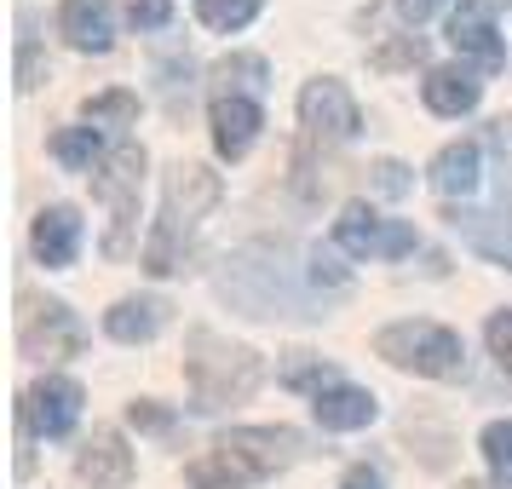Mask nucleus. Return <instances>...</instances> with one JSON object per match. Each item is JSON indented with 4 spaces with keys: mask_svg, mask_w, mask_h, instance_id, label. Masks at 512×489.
<instances>
[{
    "mask_svg": "<svg viewBox=\"0 0 512 489\" xmlns=\"http://www.w3.org/2000/svg\"><path fill=\"white\" fill-rule=\"evenodd\" d=\"M305 438L294 426H236L225 438H213V449L202 461L185 466L190 489H248L259 478H271L282 466L300 461Z\"/></svg>",
    "mask_w": 512,
    "mask_h": 489,
    "instance_id": "f257e3e1",
    "label": "nucleus"
},
{
    "mask_svg": "<svg viewBox=\"0 0 512 489\" xmlns=\"http://www.w3.org/2000/svg\"><path fill=\"white\" fill-rule=\"evenodd\" d=\"M185 380H190L196 409L213 415V409H225V403L254 397L259 380H265V363H259V351L236 346V340L213 334V328H190V340H185Z\"/></svg>",
    "mask_w": 512,
    "mask_h": 489,
    "instance_id": "f03ea898",
    "label": "nucleus"
},
{
    "mask_svg": "<svg viewBox=\"0 0 512 489\" xmlns=\"http://www.w3.org/2000/svg\"><path fill=\"white\" fill-rule=\"evenodd\" d=\"M374 357H386L392 369L426 374V380H461L466 374V346L455 328L443 323H392L374 334Z\"/></svg>",
    "mask_w": 512,
    "mask_h": 489,
    "instance_id": "7ed1b4c3",
    "label": "nucleus"
},
{
    "mask_svg": "<svg viewBox=\"0 0 512 489\" xmlns=\"http://www.w3.org/2000/svg\"><path fill=\"white\" fill-rule=\"evenodd\" d=\"M93 196L110 208L104 254H110V259L133 254V231H139V196H144V150H139V144H116V150H110V162L93 173Z\"/></svg>",
    "mask_w": 512,
    "mask_h": 489,
    "instance_id": "20e7f679",
    "label": "nucleus"
},
{
    "mask_svg": "<svg viewBox=\"0 0 512 489\" xmlns=\"http://www.w3.org/2000/svg\"><path fill=\"white\" fill-rule=\"evenodd\" d=\"M300 127H305V144H351L363 133V110H357V98L346 93V81H334V75H317V81H305L300 87Z\"/></svg>",
    "mask_w": 512,
    "mask_h": 489,
    "instance_id": "39448f33",
    "label": "nucleus"
},
{
    "mask_svg": "<svg viewBox=\"0 0 512 489\" xmlns=\"http://www.w3.org/2000/svg\"><path fill=\"white\" fill-rule=\"evenodd\" d=\"M18 346L24 357H41V363H58V357H75L81 351V323L64 300H47V294H18Z\"/></svg>",
    "mask_w": 512,
    "mask_h": 489,
    "instance_id": "423d86ee",
    "label": "nucleus"
},
{
    "mask_svg": "<svg viewBox=\"0 0 512 489\" xmlns=\"http://www.w3.org/2000/svg\"><path fill=\"white\" fill-rule=\"evenodd\" d=\"M415 225H403V219H380L374 208L363 202H351L340 219H334V248L351 259H403L415 254Z\"/></svg>",
    "mask_w": 512,
    "mask_h": 489,
    "instance_id": "0eeeda50",
    "label": "nucleus"
},
{
    "mask_svg": "<svg viewBox=\"0 0 512 489\" xmlns=\"http://www.w3.org/2000/svg\"><path fill=\"white\" fill-rule=\"evenodd\" d=\"M18 420H24L29 432H41V438H70L75 420H81V386H75L70 374L35 380V386L18 397Z\"/></svg>",
    "mask_w": 512,
    "mask_h": 489,
    "instance_id": "6e6552de",
    "label": "nucleus"
},
{
    "mask_svg": "<svg viewBox=\"0 0 512 489\" xmlns=\"http://www.w3.org/2000/svg\"><path fill=\"white\" fill-rule=\"evenodd\" d=\"M75 478H81L87 489H127V478H133V449L121 443L116 426H98L93 438L81 443Z\"/></svg>",
    "mask_w": 512,
    "mask_h": 489,
    "instance_id": "1a4fd4ad",
    "label": "nucleus"
},
{
    "mask_svg": "<svg viewBox=\"0 0 512 489\" xmlns=\"http://www.w3.org/2000/svg\"><path fill=\"white\" fill-rule=\"evenodd\" d=\"M219 196H225V185L202 162H179L167 173V213L185 219V225H202V213L219 208Z\"/></svg>",
    "mask_w": 512,
    "mask_h": 489,
    "instance_id": "9d476101",
    "label": "nucleus"
},
{
    "mask_svg": "<svg viewBox=\"0 0 512 489\" xmlns=\"http://www.w3.org/2000/svg\"><path fill=\"white\" fill-rule=\"evenodd\" d=\"M208 121H213V150H219L225 162H242V156L254 150L259 127H265L254 98H213Z\"/></svg>",
    "mask_w": 512,
    "mask_h": 489,
    "instance_id": "9b49d317",
    "label": "nucleus"
},
{
    "mask_svg": "<svg viewBox=\"0 0 512 489\" xmlns=\"http://www.w3.org/2000/svg\"><path fill=\"white\" fill-rule=\"evenodd\" d=\"M29 242H35V259H41L47 271L75 265V254H81V213L64 208V202L41 208V213H35V231H29Z\"/></svg>",
    "mask_w": 512,
    "mask_h": 489,
    "instance_id": "f8f14e48",
    "label": "nucleus"
},
{
    "mask_svg": "<svg viewBox=\"0 0 512 489\" xmlns=\"http://www.w3.org/2000/svg\"><path fill=\"white\" fill-rule=\"evenodd\" d=\"M449 41H455V52L478 58L484 70H495V64L507 58V41H501V29H495V18H489V6H478V0H461V6H455Z\"/></svg>",
    "mask_w": 512,
    "mask_h": 489,
    "instance_id": "ddd939ff",
    "label": "nucleus"
},
{
    "mask_svg": "<svg viewBox=\"0 0 512 489\" xmlns=\"http://www.w3.org/2000/svg\"><path fill=\"white\" fill-rule=\"evenodd\" d=\"M420 98H426L432 116H466V110H478L484 81L466 70V64H438V70H426V81H420Z\"/></svg>",
    "mask_w": 512,
    "mask_h": 489,
    "instance_id": "4468645a",
    "label": "nucleus"
},
{
    "mask_svg": "<svg viewBox=\"0 0 512 489\" xmlns=\"http://www.w3.org/2000/svg\"><path fill=\"white\" fill-rule=\"evenodd\" d=\"M58 35L75 52H110L116 24H110V0H64L58 6Z\"/></svg>",
    "mask_w": 512,
    "mask_h": 489,
    "instance_id": "2eb2a0df",
    "label": "nucleus"
},
{
    "mask_svg": "<svg viewBox=\"0 0 512 489\" xmlns=\"http://www.w3.org/2000/svg\"><path fill=\"white\" fill-rule=\"evenodd\" d=\"M311 415H317V426L323 432H363L374 415H380V403H374V392H363V386H328V392L311 397Z\"/></svg>",
    "mask_w": 512,
    "mask_h": 489,
    "instance_id": "dca6fc26",
    "label": "nucleus"
},
{
    "mask_svg": "<svg viewBox=\"0 0 512 489\" xmlns=\"http://www.w3.org/2000/svg\"><path fill=\"white\" fill-rule=\"evenodd\" d=\"M167 323V305L162 300H116L104 311V334L121 340V346H144V340H156Z\"/></svg>",
    "mask_w": 512,
    "mask_h": 489,
    "instance_id": "f3484780",
    "label": "nucleus"
},
{
    "mask_svg": "<svg viewBox=\"0 0 512 489\" xmlns=\"http://www.w3.org/2000/svg\"><path fill=\"white\" fill-rule=\"evenodd\" d=\"M190 231H196V225H185V219H173V213L162 208L156 231H150V242H144V271H150V277H173V271L185 265Z\"/></svg>",
    "mask_w": 512,
    "mask_h": 489,
    "instance_id": "a211bd4d",
    "label": "nucleus"
},
{
    "mask_svg": "<svg viewBox=\"0 0 512 489\" xmlns=\"http://www.w3.org/2000/svg\"><path fill=\"white\" fill-rule=\"evenodd\" d=\"M52 156L58 167H70V173H98V167L110 162V150H104V127H58L52 133Z\"/></svg>",
    "mask_w": 512,
    "mask_h": 489,
    "instance_id": "6ab92c4d",
    "label": "nucleus"
},
{
    "mask_svg": "<svg viewBox=\"0 0 512 489\" xmlns=\"http://www.w3.org/2000/svg\"><path fill=\"white\" fill-rule=\"evenodd\" d=\"M432 190L438 196H472L478 190V144L472 139L443 144L438 162H432Z\"/></svg>",
    "mask_w": 512,
    "mask_h": 489,
    "instance_id": "aec40b11",
    "label": "nucleus"
},
{
    "mask_svg": "<svg viewBox=\"0 0 512 489\" xmlns=\"http://www.w3.org/2000/svg\"><path fill=\"white\" fill-rule=\"evenodd\" d=\"M265 58H254V52H236V58H225L219 70H213V81H219V93L213 98H254L259 87H265Z\"/></svg>",
    "mask_w": 512,
    "mask_h": 489,
    "instance_id": "412c9836",
    "label": "nucleus"
},
{
    "mask_svg": "<svg viewBox=\"0 0 512 489\" xmlns=\"http://www.w3.org/2000/svg\"><path fill=\"white\" fill-rule=\"evenodd\" d=\"M259 6L265 0H196V18L219 35H236V29H248L259 18Z\"/></svg>",
    "mask_w": 512,
    "mask_h": 489,
    "instance_id": "4be33fe9",
    "label": "nucleus"
},
{
    "mask_svg": "<svg viewBox=\"0 0 512 489\" xmlns=\"http://www.w3.org/2000/svg\"><path fill=\"white\" fill-rule=\"evenodd\" d=\"M478 449H484L495 489H512V420H489L484 438H478Z\"/></svg>",
    "mask_w": 512,
    "mask_h": 489,
    "instance_id": "5701e85b",
    "label": "nucleus"
},
{
    "mask_svg": "<svg viewBox=\"0 0 512 489\" xmlns=\"http://www.w3.org/2000/svg\"><path fill=\"white\" fill-rule=\"evenodd\" d=\"M282 386H294V392H328V386H340V374L328 369L323 357H311V351H294L288 357V369H282Z\"/></svg>",
    "mask_w": 512,
    "mask_h": 489,
    "instance_id": "b1692460",
    "label": "nucleus"
},
{
    "mask_svg": "<svg viewBox=\"0 0 512 489\" xmlns=\"http://www.w3.org/2000/svg\"><path fill=\"white\" fill-rule=\"evenodd\" d=\"M133 116H139V98H133V93L87 98V121H93V127H104V121H110V127H127Z\"/></svg>",
    "mask_w": 512,
    "mask_h": 489,
    "instance_id": "393cba45",
    "label": "nucleus"
},
{
    "mask_svg": "<svg viewBox=\"0 0 512 489\" xmlns=\"http://www.w3.org/2000/svg\"><path fill=\"white\" fill-rule=\"evenodd\" d=\"M420 58H426V41H420V35H403V41H392V47H380L369 58L374 70H403V64H420Z\"/></svg>",
    "mask_w": 512,
    "mask_h": 489,
    "instance_id": "a878e982",
    "label": "nucleus"
},
{
    "mask_svg": "<svg viewBox=\"0 0 512 489\" xmlns=\"http://www.w3.org/2000/svg\"><path fill=\"white\" fill-rule=\"evenodd\" d=\"M369 173H374V190H380V196H392V202H397V196H409V185H415V173H409L403 162H392V156H386V162H374Z\"/></svg>",
    "mask_w": 512,
    "mask_h": 489,
    "instance_id": "bb28decb",
    "label": "nucleus"
},
{
    "mask_svg": "<svg viewBox=\"0 0 512 489\" xmlns=\"http://www.w3.org/2000/svg\"><path fill=\"white\" fill-rule=\"evenodd\" d=\"M484 340H489V351H495V363L512 374V311H495V317H489Z\"/></svg>",
    "mask_w": 512,
    "mask_h": 489,
    "instance_id": "cd10ccee",
    "label": "nucleus"
},
{
    "mask_svg": "<svg viewBox=\"0 0 512 489\" xmlns=\"http://www.w3.org/2000/svg\"><path fill=\"white\" fill-rule=\"evenodd\" d=\"M311 282H317V288H346L351 271H346L334 254H328V248H311Z\"/></svg>",
    "mask_w": 512,
    "mask_h": 489,
    "instance_id": "c85d7f7f",
    "label": "nucleus"
},
{
    "mask_svg": "<svg viewBox=\"0 0 512 489\" xmlns=\"http://www.w3.org/2000/svg\"><path fill=\"white\" fill-rule=\"evenodd\" d=\"M127 420H133L139 432H173V415H167L162 403H150V397H139V403H127Z\"/></svg>",
    "mask_w": 512,
    "mask_h": 489,
    "instance_id": "c756f323",
    "label": "nucleus"
},
{
    "mask_svg": "<svg viewBox=\"0 0 512 489\" xmlns=\"http://www.w3.org/2000/svg\"><path fill=\"white\" fill-rule=\"evenodd\" d=\"M127 18L139 29H162L173 18V0H127Z\"/></svg>",
    "mask_w": 512,
    "mask_h": 489,
    "instance_id": "7c9ffc66",
    "label": "nucleus"
},
{
    "mask_svg": "<svg viewBox=\"0 0 512 489\" xmlns=\"http://www.w3.org/2000/svg\"><path fill=\"white\" fill-rule=\"evenodd\" d=\"M443 0H397V12H403V24H426L432 12H438Z\"/></svg>",
    "mask_w": 512,
    "mask_h": 489,
    "instance_id": "2f4dec72",
    "label": "nucleus"
},
{
    "mask_svg": "<svg viewBox=\"0 0 512 489\" xmlns=\"http://www.w3.org/2000/svg\"><path fill=\"white\" fill-rule=\"evenodd\" d=\"M41 81V58H35V47L24 41V52H18V87H35Z\"/></svg>",
    "mask_w": 512,
    "mask_h": 489,
    "instance_id": "473e14b6",
    "label": "nucleus"
},
{
    "mask_svg": "<svg viewBox=\"0 0 512 489\" xmlns=\"http://www.w3.org/2000/svg\"><path fill=\"white\" fill-rule=\"evenodd\" d=\"M340 489H386V484H380V472H374V466H351L346 478H340Z\"/></svg>",
    "mask_w": 512,
    "mask_h": 489,
    "instance_id": "72a5a7b5",
    "label": "nucleus"
},
{
    "mask_svg": "<svg viewBox=\"0 0 512 489\" xmlns=\"http://www.w3.org/2000/svg\"><path fill=\"white\" fill-rule=\"evenodd\" d=\"M455 489H489V484H466V478H461V484H455Z\"/></svg>",
    "mask_w": 512,
    "mask_h": 489,
    "instance_id": "f704fd0d",
    "label": "nucleus"
}]
</instances>
